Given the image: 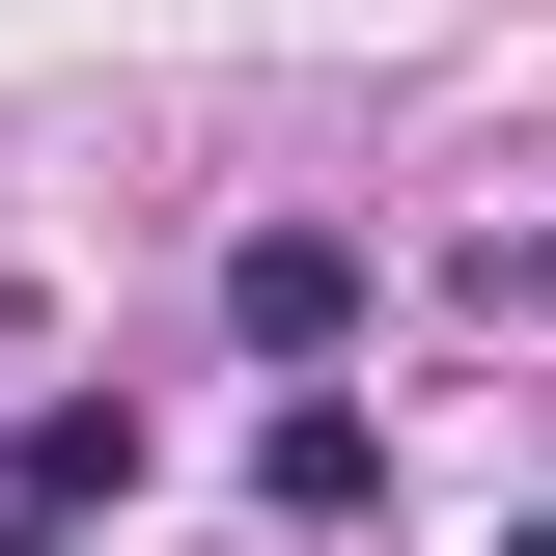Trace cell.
Listing matches in <instances>:
<instances>
[{
    "label": "cell",
    "instance_id": "obj_1",
    "mask_svg": "<svg viewBox=\"0 0 556 556\" xmlns=\"http://www.w3.org/2000/svg\"><path fill=\"white\" fill-rule=\"evenodd\" d=\"M223 334H251V362H334L362 334V251H334V223H251V251H223Z\"/></svg>",
    "mask_w": 556,
    "mask_h": 556
}]
</instances>
